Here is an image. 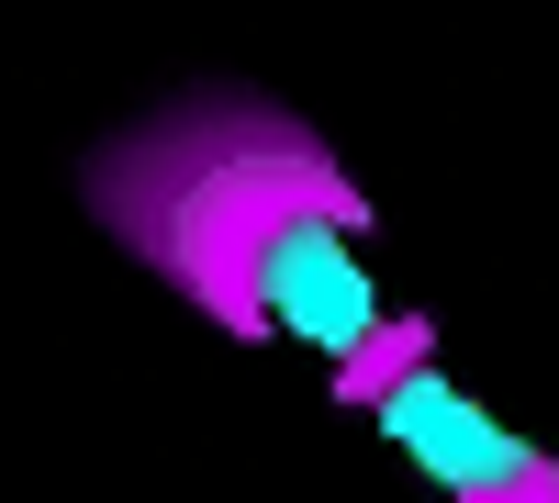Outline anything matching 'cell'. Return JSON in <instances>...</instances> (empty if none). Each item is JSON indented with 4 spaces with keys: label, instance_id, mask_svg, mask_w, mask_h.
<instances>
[{
    "label": "cell",
    "instance_id": "obj_2",
    "mask_svg": "<svg viewBox=\"0 0 559 503\" xmlns=\"http://www.w3.org/2000/svg\"><path fill=\"white\" fill-rule=\"evenodd\" d=\"M258 291H269V325L302 336V347H358L381 325V280L358 268V247L336 224H280L269 258H258Z\"/></svg>",
    "mask_w": 559,
    "mask_h": 503
},
{
    "label": "cell",
    "instance_id": "obj_1",
    "mask_svg": "<svg viewBox=\"0 0 559 503\" xmlns=\"http://www.w3.org/2000/svg\"><path fill=\"white\" fill-rule=\"evenodd\" d=\"M381 436H392V447H403V459L426 470L437 492H503V481H526V470H537V447L503 426V415H481V403L459 392V381H437V370L392 381Z\"/></svg>",
    "mask_w": 559,
    "mask_h": 503
}]
</instances>
